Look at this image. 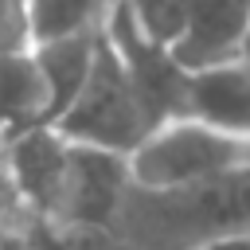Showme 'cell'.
I'll return each mask as SVG.
<instances>
[{
  "label": "cell",
  "mask_w": 250,
  "mask_h": 250,
  "mask_svg": "<svg viewBox=\"0 0 250 250\" xmlns=\"http://www.w3.org/2000/svg\"><path fill=\"white\" fill-rule=\"evenodd\" d=\"M242 230H250V168L180 188L129 184L102 238L109 250H203Z\"/></svg>",
  "instance_id": "6da1fadb"
},
{
  "label": "cell",
  "mask_w": 250,
  "mask_h": 250,
  "mask_svg": "<svg viewBox=\"0 0 250 250\" xmlns=\"http://www.w3.org/2000/svg\"><path fill=\"white\" fill-rule=\"evenodd\" d=\"M250 168V137L176 113L152 125L129 152V176L141 188H180Z\"/></svg>",
  "instance_id": "7a4b0ae2"
},
{
  "label": "cell",
  "mask_w": 250,
  "mask_h": 250,
  "mask_svg": "<svg viewBox=\"0 0 250 250\" xmlns=\"http://www.w3.org/2000/svg\"><path fill=\"white\" fill-rule=\"evenodd\" d=\"M51 125L66 141H74V145L109 148V152H125V156L152 129V117H148V109H145V102H141L125 62H121V55L105 39V31L98 35L86 82L78 86L70 105Z\"/></svg>",
  "instance_id": "3957f363"
},
{
  "label": "cell",
  "mask_w": 250,
  "mask_h": 250,
  "mask_svg": "<svg viewBox=\"0 0 250 250\" xmlns=\"http://www.w3.org/2000/svg\"><path fill=\"white\" fill-rule=\"evenodd\" d=\"M129 184H133V176H129L125 152L90 148V145L70 141V168H66L62 203H59V215L47 230L62 234V238H102L109 230Z\"/></svg>",
  "instance_id": "277c9868"
},
{
  "label": "cell",
  "mask_w": 250,
  "mask_h": 250,
  "mask_svg": "<svg viewBox=\"0 0 250 250\" xmlns=\"http://www.w3.org/2000/svg\"><path fill=\"white\" fill-rule=\"evenodd\" d=\"M4 156H8V176L27 215L39 227H51L62 203V188H66L70 141L55 125H31L4 137Z\"/></svg>",
  "instance_id": "5b68a950"
},
{
  "label": "cell",
  "mask_w": 250,
  "mask_h": 250,
  "mask_svg": "<svg viewBox=\"0 0 250 250\" xmlns=\"http://www.w3.org/2000/svg\"><path fill=\"white\" fill-rule=\"evenodd\" d=\"M250 27V0H184V20L172 39L180 66H211L238 55V43Z\"/></svg>",
  "instance_id": "8992f818"
},
{
  "label": "cell",
  "mask_w": 250,
  "mask_h": 250,
  "mask_svg": "<svg viewBox=\"0 0 250 250\" xmlns=\"http://www.w3.org/2000/svg\"><path fill=\"white\" fill-rule=\"evenodd\" d=\"M180 113L250 137V62L234 55V59L188 70Z\"/></svg>",
  "instance_id": "52a82bcc"
},
{
  "label": "cell",
  "mask_w": 250,
  "mask_h": 250,
  "mask_svg": "<svg viewBox=\"0 0 250 250\" xmlns=\"http://www.w3.org/2000/svg\"><path fill=\"white\" fill-rule=\"evenodd\" d=\"M51 121V94L31 43L0 47V133L12 137Z\"/></svg>",
  "instance_id": "ba28073f"
},
{
  "label": "cell",
  "mask_w": 250,
  "mask_h": 250,
  "mask_svg": "<svg viewBox=\"0 0 250 250\" xmlns=\"http://www.w3.org/2000/svg\"><path fill=\"white\" fill-rule=\"evenodd\" d=\"M102 23L94 27H74L62 35H47V39H31V51L43 66L47 78V94H51V121L70 105V98L78 94V86L86 82V70L94 62V47H98ZM47 121V125H51Z\"/></svg>",
  "instance_id": "9c48e42d"
},
{
  "label": "cell",
  "mask_w": 250,
  "mask_h": 250,
  "mask_svg": "<svg viewBox=\"0 0 250 250\" xmlns=\"http://www.w3.org/2000/svg\"><path fill=\"white\" fill-rule=\"evenodd\" d=\"M105 8H109V0H20L27 43L62 35L74 27H94V23H102Z\"/></svg>",
  "instance_id": "30bf717a"
},
{
  "label": "cell",
  "mask_w": 250,
  "mask_h": 250,
  "mask_svg": "<svg viewBox=\"0 0 250 250\" xmlns=\"http://www.w3.org/2000/svg\"><path fill=\"white\" fill-rule=\"evenodd\" d=\"M16 43H27L20 0H0V47H16Z\"/></svg>",
  "instance_id": "8fae6325"
},
{
  "label": "cell",
  "mask_w": 250,
  "mask_h": 250,
  "mask_svg": "<svg viewBox=\"0 0 250 250\" xmlns=\"http://www.w3.org/2000/svg\"><path fill=\"white\" fill-rule=\"evenodd\" d=\"M203 250H250V230L230 234V238H219V242H211V246H203Z\"/></svg>",
  "instance_id": "7c38bea8"
},
{
  "label": "cell",
  "mask_w": 250,
  "mask_h": 250,
  "mask_svg": "<svg viewBox=\"0 0 250 250\" xmlns=\"http://www.w3.org/2000/svg\"><path fill=\"white\" fill-rule=\"evenodd\" d=\"M238 59L250 62V27H246V35H242V43H238Z\"/></svg>",
  "instance_id": "4fadbf2b"
},
{
  "label": "cell",
  "mask_w": 250,
  "mask_h": 250,
  "mask_svg": "<svg viewBox=\"0 0 250 250\" xmlns=\"http://www.w3.org/2000/svg\"><path fill=\"white\" fill-rule=\"evenodd\" d=\"M20 16H23V12H20Z\"/></svg>",
  "instance_id": "5bb4252c"
}]
</instances>
